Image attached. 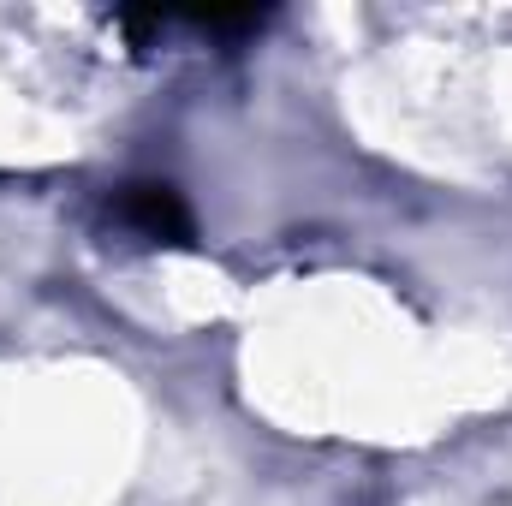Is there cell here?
Segmentation results:
<instances>
[{
	"instance_id": "cell-1",
	"label": "cell",
	"mask_w": 512,
	"mask_h": 506,
	"mask_svg": "<svg viewBox=\"0 0 512 506\" xmlns=\"http://www.w3.org/2000/svg\"><path fill=\"white\" fill-rule=\"evenodd\" d=\"M120 221L143 239H167V245L191 239V215H185L179 191H167V185H131L120 197Z\"/></svg>"
}]
</instances>
